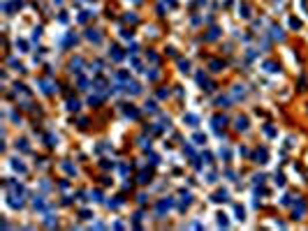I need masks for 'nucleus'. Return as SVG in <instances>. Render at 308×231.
<instances>
[{"instance_id": "1", "label": "nucleus", "mask_w": 308, "mask_h": 231, "mask_svg": "<svg viewBox=\"0 0 308 231\" xmlns=\"http://www.w3.org/2000/svg\"><path fill=\"white\" fill-rule=\"evenodd\" d=\"M172 206H174V201H172V199H169V201H167V199H162L160 204H158V215L162 217V215H165V213H167L169 208H172Z\"/></svg>"}, {"instance_id": "2", "label": "nucleus", "mask_w": 308, "mask_h": 231, "mask_svg": "<svg viewBox=\"0 0 308 231\" xmlns=\"http://www.w3.org/2000/svg\"><path fill=\"white\" fill-rule=\"evenodd\" d=\"M225 125H227V118H225V116H215V118H213V130L215 132H220Z\"/></svg>"}, {"instance_id": "3", "label": "nucleus", "mask_w": 308, "mask_h": 231, "mask_svg": "<svg viewBox=\"0 0 308 231\" xmlns=\"http://www.w3.org/2000/svg\"><path fill=\"white\" fill-rule=\"evenodd\" d=\"M86 39H90V42L100 44V42H102V35H100L97 30H88V32H86Z\"/></svg>"}, {"instance_id": "4", "label": "nucleus", "mask_w": 308, "mask_h": 231, "mask_svg": "<svg viewBox=\"0 0 308 231\" xmlns=\"http://www.w3.org/2000/svg\"><path fill=\"white\" fill-rule=\"evenodd\" d=\"M271 37L273 39H278V42H283V39H285V35H283V30L278 26H271Z\"/></svg>"}, {"instance_id": "5", "label": "nucleus", "mask_w": 308, "mask_h": 231, "mask_svg": "<svg viewBox=\"0 0 308 231\" xmlns=\"http://www.w3.org/2000/svg\"><path fill=\"white\" fill-rule=\"evenodd\" d=\"M42 86H44V93H47V95H53L58 90V86L51 83V81H42Z\"/></svg>"}, {"instance_id": "6", "label": "nucleus", "mask_w": 308, "mask_h": 231, "mask_svg": "<svg viewBox=\"0 0 308 231\" xmlns=\"http://www.w3.org/2000/svg\"><path fill=\"white\" fill-rule=\"evenodd\" d=\"M303 213H306V204L303 201H299V206H294V217H303Z\"/></svg>"}, {"instance_id": "7", "label": "nucleus", "mask_w": 308, "mask_h": 231, "mask_svg": "<svg viewBox=\"0 0 308 231\" xmlns=\"http://www.w3.org/2000/svg\"><path fill=\"white\" fill-rule=\"evenodd\" d=\"M236 130H239V132H243V130H248V118H241V116H239V118H236Z\"/></svg>"}, {"instance_id": "8", "label": "nucleus", "mask_w": 308, "mask_h": 231, "mask_svg": "<svg viewBox=\"0 0 308 231\" xmlns=\"http://www.w3.org/2000/svg\"><path fill=\"white\" fill-rule=\"evenodd\" d=\"M125 88H127V93H132V95H139V93H141V86H139V83H135V81H132V83L127 81Z\"/></svg>"}, {"instance_id": "9", "label": "nucleus", "mask_w": 308, "mask_h": 231, "mask_svg": "<svg viewBox=\"0 0 308 231\" xmlns=\"http://www.w3.org/2000/svg\"><path fill=\"white\" fill-rule=\"evenodd\" d=\"M232 95H234V100H239V97H243V95H245L243 86H234V90H232Z\"/></svg>"}, {"instance_id": "10", "label": "nucleus", "mask_w": 308, "mask_h": 231, "mask_svg": "<svg viewBox=\"0 0 308 231\" xmlns=\"http://www.w3.org/2000/svg\"><path fill=\"white\" fill-rule=\"evenodd\" d=\"M213 201H215V204H220V201H227V192H225V189H220V192H215Z\"/></svg>"}, {"instance_id": "11", "label": "nucleus", "mask_w": 308, "mask_h": 231, "mask_svg": "<svg viewBox=\"0 0 308 231\" xmlns=\"http://www.w3.org/2000/svg\"><path fill=\"white\" fill-rule=\"evenodd\" d=\"M111 58H114V60H123V51H120L118 46H111Z\"/></svg>"}, {"instance_id": "12", "label": "nucleus", "mask_w": 308, "mask_h": 231, "mask_svg": "<svg viewBox=\"0 0 308 231\" xmlns=\"http://www.w3.org/2000/svg\"><path fill=\"white\" fill-rule=\"evenodd\" d=\"M239 14L243 16V19H248V16H250V7H248V5H245V2H243V5L239 7Z\"/></svg>"}, {"instance_id": "13", "label": "nucleus", "mask_w": 308, "mask_h": 231, "mask_svg": "<svg viewBox=\"0 0 308 231\" xmlns=\"http://www.w3.org/2000/svg\"><path fill=\"white\" fill-rule=\"evenodd\" d=\"M81 65H84V60H81V58H77V60H72V63H70V67H72V72H79V67H81Z\"/></svg>"}, {"instance_id": "14", "label": "nucleus", "mask_w": 308, "mask_h": 231, "mask_svg": "<svg viewBox=\"0 0 308 231\" xmlns=\"http://www.w3.org/2000/svg\"><path fill=\"white\" fill-rule=\"evenodd\" d=\"M211 72H222V63L220 60H211Z\"/></svg>"}, {"instance_id": "15", "label": "nucleus", "mask_w": 308, "mask_h": 231, "mask_svg": "<svg viewBox=\"0 0 308 231\" xmlns=\"http://www.w3.org/2000/svg\"><path fill=\"white\" fill-rule=\"evenodd\" d=\"M264 69L266 72H278V65L276 63H264Z\"/></svg>"}, {"instance_id": "16", "label": "nucleus", "mask_w": 308, "mask_h": 231, "mask_svg": "<svg viewBox=\"0 0 308 231\" xmlns=\"http://www.w3.org/2000/svg\"><path fill=\"white\" fill-rule=\"evenodd\" d=\"M125 113L130 116V118H139V111H137V109H132V106H127V109H125Z\"/></svg>"}, {"instance_id": "17", "label": "nucleus", "mask_w": 308, "mask_h": 231, "mask_svg": "<svg viewBox=\"0 0 308 231\" xmlns=\"http://www.w3.org/2000/svg\"><path fill=\"white\" fill-rule=\"evenodd\" d=\"M178 67H181V72H188V69H190V63H188V60H178Z\"/></svg>"}, {"instance_id": "18", "label": "nucleus", "mask_w": 308, "mask_h": 231, "mask_svg": "<svg viewBox=\"0 0 308 231\" xmlns=\"http://www.w3.org/2000/svg\"><path fill=\"white\" fill-rule=\"evenodd\" d=\"M116 79H118V81H130V74H127V72H118V74H116Z\"/></svg>"}, {"instance_id": "19", "label": "nucleus", "mask_w": 308, "mask_h": 231, "mask_svg": "<svg viewBox=\"0 0 308 231\" xmlns=\"http://www.w3.org/2000/svg\"><path fill=\"white\" fill-rule=\"evenodd\" d=\"M255 157L260 160V162H264V160H266V150H264V148H262V150H257V152H255Z\"/></svg>"}, {"instance_id": "20", "label": "nucleus", "mask_w": 308, "mask_h": 231, "mask_svg": "<svg viewBox=\"0 0 308 231\" xmlns=\"http://www.w3.org/2000/svg\"><path fill=\"white\" fill-rule=\"evenodd\" d=\"M67 109H70V111H79V102H77V100H70Z\"/></svg>"}, {"instance_id": "21", "label": "nucleus", "mask_w": 308, "mask_h": 231, "mask_svg": "<svg viewBox=\"0 0 308 231\" xmlns=\"http://www.w3.org/2000/svg\"><path fill=\"white\" fill-rule=\"evenodd\" d=\"M125 21H127V23H132V26H135V23L139 21V19H137V16H135V14H132V12H130V14L125 16Z\"/></svg>"}, {"instance_id": "22", "label": "nucleus", "mask_w": 308, "mask_h": 231, "mask_svg": "<svg viewBox=\"0 0 308 231\" xmlns=\"http://www.w3.org/2000/svg\"><path fill=\"white\" fill-rule=\"evenodd\" d=\"M218 28H211V32H209V35H206V39H215V37H218Z\"/></svg>"}, {"instance_id": "23", "label": "nucleus", "mask_w": 308, "mask_h": 231, "mask_svg": "<svg viewBox=\"0 0 308 231\" xmlns=\"http://www.w3.org/2000/svg\"><path fill=\"white\" fill-rule=\"evenodd\" d=\"M32 206H35V208H44V201H42V196H37V199L32 201Z\"/></svg>"}, {"instance_id": "24", "label": "nucleus", "mask_w": 308, "mask_h": 231, "mask_svg": "<svg viewBox=\"0 0 308 231\" xmlns=\"http://www.w3.org/2000/svg\"><path fill=\"white\" fill-rule=\"evenodd\" d=\"M185 123H190V125H197V116H185Z\"/></svg>"}, {"instance_id": "25", "label": "nucleus", "mask_w": 308, "mask_h": 231, "mask_svg": "<svg viewBox=\"0 0 308 231\" xmlns=\"http://www.w3.org/2000/svg\"><path fill=\"white\" fill-rule=\"evenodd\" d=\"M195 141L197 143H206V137H204V134H195Z\"/></svg>"}, {"instance_id": "26", "label": "nucleus", "mask_w": 308, "mask_h": 231, "mask_svg": "<svg viewBox=\"0 0 308 231\" xmlns=\"http://www.w3.org/2000/svg\"><path fill=\"white\" fill-rule=\"evenodd\" d=\"M146 111H155V102H146V106H144Z\"/></svg>"}, {"instance_id": "27", "label": "nucleus", "mask_w": 308, "mask_h": 231, "mask_svg": "<svg viewBox=\"0 0 308 231\" xmlns=\"http://www.w3.org/2000/svg\"><path fill=\"white\" fill-rule=\"evenodd\" d=\"M276 185H285V178H283L280 173H276Z\"/></svg>"}, {"instance_id": "28", "label": "nucleus", "mask_w": 308, "mask_h": 231, "mask_svg": "<svg viewBox=\"0 0 308 231\" xmlns=\"http://www.w3.org/2000/svg\"><path fill=\"white\" fill-rule=\"evenodd\" d=\"M218 224H220V226H227V220H225V215H218Z\"/></svg>"}, {"instance_id": "29", "label": "nucleus", "mask_w": 308, "mask_h": 231, "mask_svg": "<svg viewBox=\"0 0 308 231\" xmlns=\"http://www.w3.org/2000/svg\"><path fill=\"white\" fill-rule=\"evenodd\" d=\"M79 86H81V90H88V81H86V79L79 81Z\"/></svg>"}, {"instance_id": "30", "label": "nucleus", "mask_w": 308, "mask_h": 231, "mask_svg": "<svg viewBox=\"0 0 308 231\" xmlns=\"http://www.w3.org/2000/svg\"><path fill=\"white\" fill-rule=\"evenodd\" d=\"M14 169H16V171H21V173L26 171V167H23V164H19V162H14Z\"/></svg>"}, {"instance_id": "31", "label": "nucleus", "mask_w": 308, "mask_h": 231, "mask_svg": "<svg viewBox=\"0 0 308 231\" xmlns=\"http://www.w3.org/2000/svg\"><path fill=\"white\" fill-rule=\"evenodd\" d=\"M88 16H90V14H88V12H84V14H81V16H79V21H81V23H84V21H88Z\"/></svg>"}, {"instance_id": "32", "label": "nucleus", "mask_w": 308, "mask_h": 231, "mask_svg": "<svg viewBox=\"0 0 308 231\" xmlns=\"http://www.w3.org/2000/svg\"><path fill=\"white\" fill-rule=\"evenodd\" d=\"M236 215H239V220H243V208L241 206H236Z\"/></svg>"}, {"instance_id": "33", "label": "nucleus", "mask_w": 308, "mask_h": 231, "mask_svg": "<svg viewBox=\"0 0 308 231\" xmlns=\"http://www.w3.org/2000/svg\"><path fill=\"white\" fill-rule=\"evenodd\" d=\"M227 102H230V100H227V97H218V104H220V106H225V104H227Z\"/></svg>"}, {"instance_id": "34", "label": "nucleus", "mask_w": 308, "mask_h": 231, "mask_svg": "<svg viewBox=\"0 0 308 231\" xmlns=\"http://www.w3.org/2000/svg\"><path fill=\"white\" fill-rule=\"evenodd\" d=\"M135 2H141V0H135Z\"/></svg>"}]
</instances>
